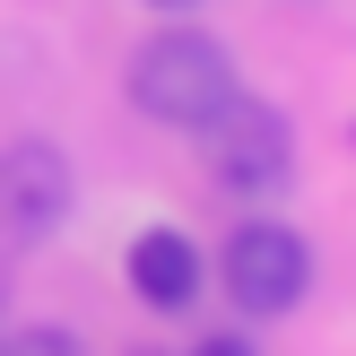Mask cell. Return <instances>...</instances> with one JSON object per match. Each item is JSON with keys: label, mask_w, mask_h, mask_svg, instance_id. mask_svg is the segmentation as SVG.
<instances>
[{"label": "cell", "mask_w": 356, "mask_h": 356, "mask_svg": "<svg viewBox=\"0 0 356 356\" xmlns=\"http://www.w3.org/2000/svg\"><path fill=\"white\" fill-rule=\"evenodd\" d=\"M0 356H87V348H79V330L35 322V330H0Z\"/></svg>", "instance_id": "8992f818"}, {"label": "cell", "mask_w": 356, "mask_h": 356, "mask_svg": "<svg viewBox=\"0 0 356 356\" xmlns=\"http://www.w3.org/2000/svg\"><path fill=\"white\" fill-rule=\"evenodd\" d=\"M235 96H243L235 61H226V44L200 35V26H165V35H148V44L131 52V104L148 122H165V131H209Z\"/></svg>", "instance_id": "6da1fadb"}, {"label": "cell", "mask_w": 356, "mask_h": 356, "mask_svg": "<svg viewBox=\"0 0 356 356\" xmlns=\"http://www.w3.org/2000/svg\"><path fill=\"white\" fill-rule=\"evenodd\" d=\"M191 356H252V339H243V330H218V339H200Z\"/></svg>", "instance_id": "52a82bcc"}, {"label": "cell", "mask_w": 356, "mask_h": 356, "mask_svg": "<svg viewBox=\"0 0 356 356\" xmlns=\"http://www.w3.org/2000/svg\"><path fill=\"white\" fill-rule=\"evenodd\" d=\"M148 9H191V0H148Z\"/></svg>", "instance_id": "ba28073f"}, {"label": "cell", "mask_w": 356, "mask_h": 356, "mask_svg": "<svg viewBox=\"0 0 356 356\" xmlns=\"http://www.w3.org/2000/svg\"><path fill=\"white\" fill-rule=\"evenodd\" d=\"M200 139H209V165H218L226 191H278V183H287V165H296L287 113H278V104H261V96H235Z\"/></svg>", "instance_id": "7a4b0ae2"}, {"label": "cell", "mask_w": 356, "mask_h": 356, "mask_svg": "<svg viewBox=\"0 0 356 356\" xmlns=\"http://www.w3.org/2000/svg\"><path fill=\"white\" fill-rule=\"evenodd\" d=\"M131 287H139V305L183 313L191 296H200V252H191V235H174V226H148V235L131 243Z\"/></svg>", "instance_id": "5b68a950"}, {"label": "cell", "mask_w": 356, "mask_h": 356, "mask_svg": "<svg viewBox=\"0 0 356 356\" xmlns=\"http://www.w3.org/2000/svg\"><path fill=\"white\" fill-rule=\"evenodd\" d=\"M0 330H9V322H0Z\"/></svg>", "instance_id": "9c48e42d"}, {"label": "cell", "mask_w": 356, "mask_h": 356, "mask_svg": "<svg viewBox=\"0 0 356 356\" xmlns=\"http://www.w3.org/2000/svg\"><path fill=\"white\" fill-rule=\"evenodd\" d=\"M218 278H226V296H235L243 313H287L296 296H305V278H313V252H305V235H296V226L252 218L243 235H226Z\"/></svg>", "instance_id": "3957f363"}, {"label": "cell", "mask_w": 356, "mask_h": 356, "mask_svg": "<svg viewBox=\"0 0 356 356\" xmlns=\"http://www.w3.org/2000/svg\"><path fill=\"white\" fill-rule=\"evenodd\" d=\"M70 218V165L52 139H17L9 156H0V226H9L17 243L52 235V226Z\"/></svg>", "instance_id": "277c9868"}]
</instances>
